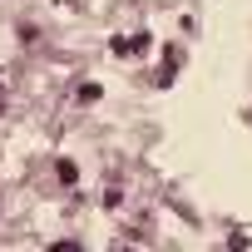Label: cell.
I'll return each instance as SVG.
<instances>
[{
  "instance_id": "1",
  "label": "cell",
  "mask_w": 252,
  "mask_h": 252,
  "mask_svg": "<svg viewBox=\"0 0 252 252\" xmlns=\"http://www.w3.org/2000/svg\"><path fill=\"white\" fill-rule=\"evenodd\" d=\"M178 64H183V50H163V69H158V84H173Z\"/></svg>"
},
{
  "instance_id": "2",
  "label": "cell",
  "mask_w": 252,
  "mask_h": 252,
  "mask_svg": "<svg viewBox=\"0 0 252 252\" xmlns=\"http://www.w3.org/2000/svg\"><path fill=\"white\" fill-rule=\"evenodd\" d=\"M55 173H60V183H64V188H74V183H79V163H74V158H60V163H55Z\"/></svg>"
},
{
  "instance_id": "3",
  "label": "cell",
  "mask_w": 252,
  "mask_h": 252,
  "mask_svg": "<svg viewBox=\"0 0 252 252\" xmlns=\"http://www.w3.org/2000/svg\"><path fill=\"white\" fill-rule=\"evenodd\" d=\"M99 94H104L99 84H79V94H74V99H79V104H99Z\"/></svg>"
},
{
  "instance_id": "4",
  "label": "cell",
  "mask_w": 252,
  "mask_h": 252,
  "mask_svg": "<svg viewBox=\"0 0 252 252\" xmlns=\"http://www.w3.org/2000/svg\"><path fill=\"white\" fill-rule=\"evenodd\" d=\"M109 50H114V55H124V60H129V50H134V40H124V35H114V40H109Z\"/></svg>"
},
{
  "instance_id": "5",
  "label": "cell",
  "mask_w": 252,
  "mask_h": 252,
  "mask_svg": "<svg viewBox=\"0 0 252 252\" xmlns=\"http://www.w3.org/2000/svg\"><path fill=\"white\" fill-rule=\"evenodd\" d=\"M149 50H154V35H149V30H144V35H134V55H149Z\"/></svg>"
},
{
  "instance_id": "6",
  "label": "cell",
  "mask_w": 252,
  "mask_h": 252,
  "mask_svg": "<svg viewBox=\"0 0 252 252\" xmlns=\"http://www.w3.org/2000/svg\"><path fill=\"white\" fill-rule=\"evenodd\" d=\"M0 104H5V84H0Z\"/></svg>"
}]
</instances>
